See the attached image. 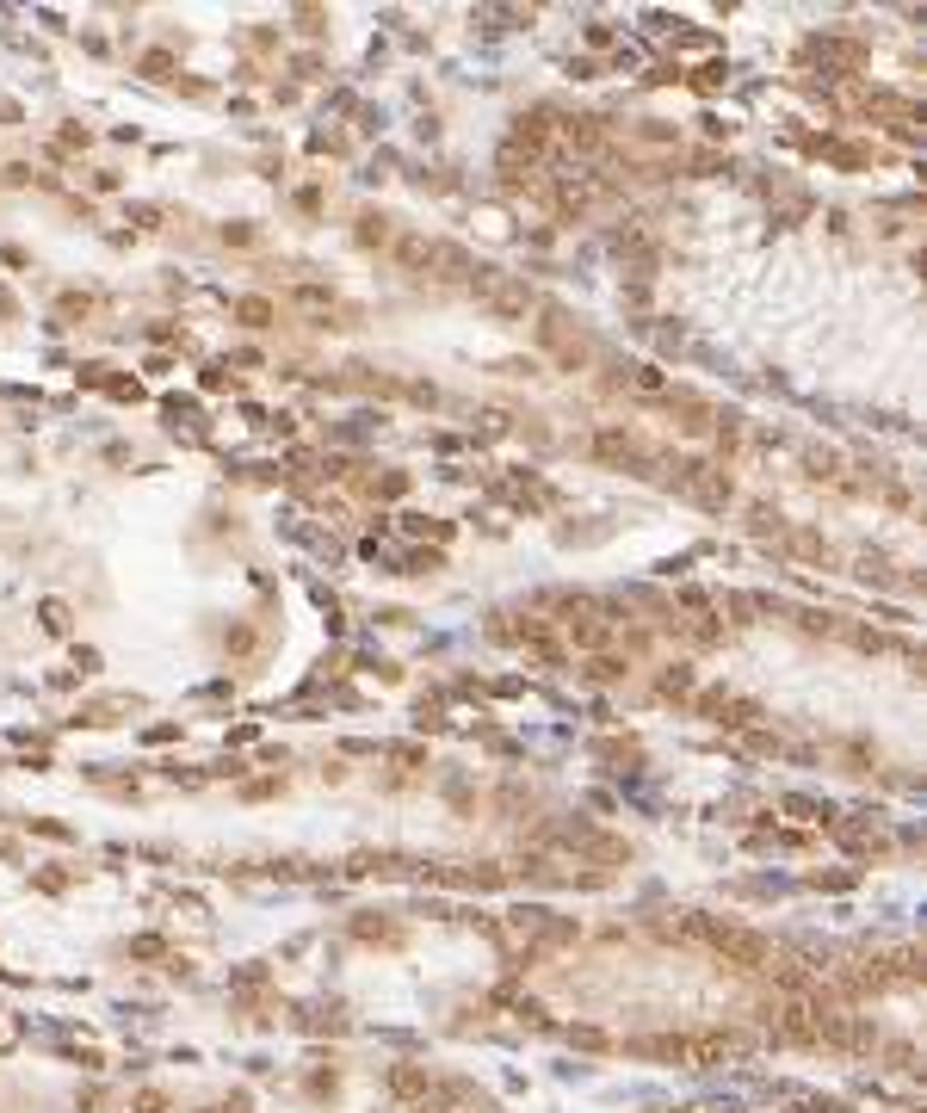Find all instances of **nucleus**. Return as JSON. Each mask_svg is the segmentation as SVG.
I'll use <instances>...</instances> for the list:
<instances>
[{
    "instance_id": "6",
    "label": "nucleus",
    "mask_w": 927,
    "mask_h": 1113,
    "mask_svg": "<svg viewBox=\"0 0 927 1113\" xmlns=\"http://www.w3.org/2000/svg\"><path fill=\"white\" fill-rule=\"evenodd\" d=\"M606 198V186L594 174H563L556 179V210H587V205H600Z\"/></svg>"
},
{
    "instance_id": "3",
    "label": "nucleus",
    "mask_w": 927,
    "mask_h": 1113,
    "mask_svg": "<svg viewBox=\"0 0 927 1113\" xmlns=\"http://www.w3.org/2000/svg\"><path fill=\"white\" fill-rule=\"evenodd\" d=\"M477 297L488 315H526L532 310V285L526 278H507V273H488V266H477Z\"/></svg>"
},
{
    "instance_id": "2",
    "label": "nucleus",
    "mask_w": 927,
    "mask_h": 1113,
    "mask_svg": "<svg viewBox=\"0 0 927 1113\" xmlns=\"http://www.w3.org/2000/svg\"><path fill=\"white\" fill-rule=\"evenodd\" d=\"M637 1051L674 1058V1064H692V1070H711V1064H723L736 1051V1040H723V1033H674V1040H637Z\"/></svg>"
},
{
    "instance_id": "10",
    "label": "nucleus",
    "mask_w": 927,
    "mask_h": 1113,
    "mask_svg": "<svg viewBox=\"0 0 927 1113\" xmlns=\"http://www.w3.org/2000/svg\"><path fill=\"white\" fill-rule=\"evenodd\" d=\"M594 452H600V458H637V440H631V433H618V427H606V433L594 440Z\"/></svg>"
},
{
    "instance_id": "1",
    "label": "nucleus",
    "mask_w": 927,
    "mask_h": 1113,
    "mask_svg": "<svg viewBox=\"0 0 927 1113\" xmlns=\"http://www.w3.org/2000/svg\"><path fill=\"white\" fill-rule=\"evenodd\" d=\"M668 934L692 940V946H711L723 965L736 972H773V940L760 928H742V922H718V915H681Z\"/></svg>"
},
{
    "instance_id": "11",
    "label": "nucleus",
    "mask_w": 927,
    "mask_h": 1113,
    "mask_svg": "<svg viewBox=\"0 0 927 1113\" xmlns=\"http://www.w3.org/2000/svg\"><path fill=\"white\" fill-rule=\"evenodd\" d=\"M692 606H699V600H692ZM687 637H692V644H718V637H723V625L711 619V613H705V606H699V613L687 619Z\"/></svg>"
},
{
    "instance_id": "9",
    "label": "nucleus",
    "mask_w": 927,
    "mask_h": 1113,
    "mask_svg": "<svg viewBox=\"0 0 927 1113\" xmlns=\"http://www.w3.org/2000/svg\"><path fill=\"white\" fill-rule=\"evenodd\" d=\"M631 390H637V396H674V383L661 378L655 365H631Z\"/></svg>"
},
{
    "instance_id": "7",
    "label": "nucleus",
    "mask_w": 927,
    "mask_h": 1113,
    "mask_svg": "<svg viewBox=\"0 0 927 1113\" xmlns=\"http://www.w3.org/2000/svg\"><path fill=\"white\" fill-rule=\"evenodd\" d=\"M556 137H563V149H575V155H600V149H606V124H600V118H569Z\"/></svg>"
},
{
    "instance_id": "5",
    "label": "nucleus",
    "mask_w": 927,
    "mask_h": 1113,
    "mask_svg": "<svg viewBox=\"0 0 927 1113\" xmlns=\"http://www.w3.org/2000/svg\"><path fill=\"white\" fill-rule=\"evenodd\" d=\"M674 470H681V489H687L692 501H705V508L729 501V477H723L718 464H674Z\"/></svg>"
},
{
    "instance_id": "4",
    "label": "nucleus",
    "mask_w": 927,
    "mask_h": 1113,
    "mask_svg": "<svg viewBox=\"0 0 927 1113\" xmlns=\"http://www.w3.org/2000/svg\"><path fill=\"white\" fill-rule=\"evenodd\" d=\"M563 613H569V619H563V631H569V644H575V650H606V644H613V619H606L594 600H569Z\"/></svg>"
},
{
    "instance_id": "8",
    "label": "nucleus",
    "mask_w": 927,
    "mask_h": 1113,
    "mask_svg": "<svg viewBox=\"0 0 927 1113\" xmlns=\"http://www.w3.org/2000/svg\"><path fill=\"white\" fill-rule=\"evenodd\" d=\"M396 260H402L409 273H420V266H433V242H427V236H402V242H396Z\"/></svg>"
}]
</instances>
